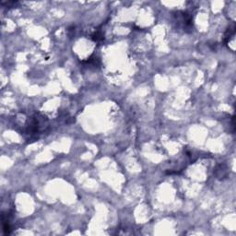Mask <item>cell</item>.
Returning a JSON list of instances; mask_svg holds the SVG:
<instances>
[{
	"label": "cell",
	"mask_w": 236,
	"mask_h": 236,
	"mask_svg": "<svg viewBox=\"0 0 236 236\" xmlns=\"http://www.w3.org/2000/svg\"><path fill=\"white\" fill-rule=\"evenodd\" d=\"M92 39L94 41H97V43H100V41H103V39H104V36H103V34L102 32L99 31H95L92 35Z\"/></svg>",
	"instance_id": "obj_1"
}]
</instances>
